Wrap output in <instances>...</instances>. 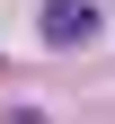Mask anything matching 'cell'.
Returning <instances> with one entry per match:
<instances>
[{"instance_id":"cell-2","label":"cell","mask_w":115,"mask_h":124,"mask_svg":"<svg viewBox=\"0 0 115 124\" xmlns=\"http://www.w3.org/2000/svg\"><path fill=\"white\" fill-rule=\"evenodd\" d=\"M9 124H44V115H36V106H18V115H9Z\"/></svg>"},{"instance_id":"cell-1","label":"cell","mask_w":115,"mask_h":124,"mask_svg":"<svg viewBox=\"0 0 115 124\" xmlns=\"http://www.w3.org/2000/svg\"><path fill=\"white\" fill-rule=\"evenodd\" d=\"M97 0H44V44H62V53H71V44H97Z\"/></svg>"}]
</instances>
